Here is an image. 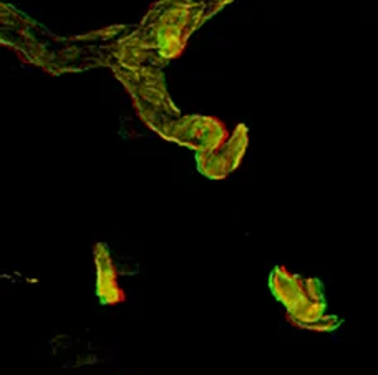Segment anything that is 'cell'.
<instances>
[{
    "instance_id": "1",
    "label": "cell",
    "mask_w": 378,
    "mask_h": 375,
    "mask_svg": "<svg viewBox=\"0 0 378 375\" xmlns=\"http://www.w3.org/2000/svg\"><path fill=\"white\" fill-rule=\"evenodd\" d=\"M271 287L275 298L287 307L291 319L299 326L314 329L323 318V287L317 279H302L286 268H275L271 276Z\"/></svg>"
}]
</instances>
